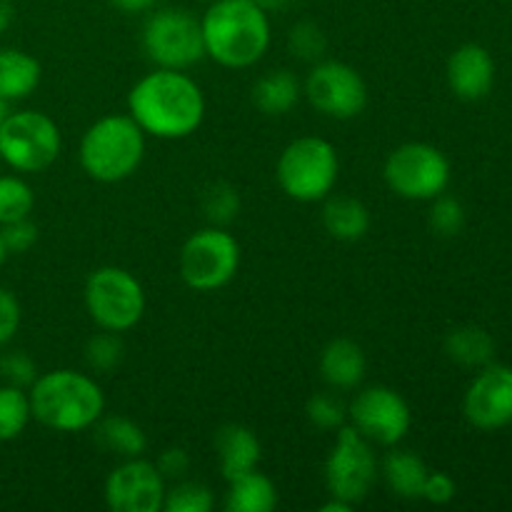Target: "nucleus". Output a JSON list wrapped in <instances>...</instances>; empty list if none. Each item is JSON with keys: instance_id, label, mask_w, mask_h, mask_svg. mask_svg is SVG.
I'll list each match as a JSON object with an SVG mask.
<instances>
[{"instance_id": "f257e3e1", "label": "nucleus", "mask_w": 512, "mask_h": 512, "mask_svg": "<svg viewBox=\"0 0 512 512\" xmlns=\"http://www.w3.org/2000/svg\"><path fill=\"white\" fill-rule=\"evenodd\" d=\"M205 93L185 70L155 68L128 93V115L158 140L190 138L205 120Z\"/></svg>"}, {"instance_id": "f03ea898", "label": "nucleus", "mask_w": 512, "mask_h": 512, "mask_svg": "<svg viewBox=\"0 0 512 512\" xmlns=\"http://www.w3.org/2000/svg\"><path fill=\"white\" fill-rule=\"evenodd\" d=\"M200 25L205 55L230 70L260 63L273 38L268 10L255 0H213Z\"/></svg>"}, {"instance_id": "7ed1b4c3", "label": "nucleus", "mask_w": 512, "mask_h": 512, "mask_svg": "<svg viewBox=\"0 0 512 512\" xmlns=\"http://www.w3.org/2000/svg\"><path fill=\"white\" fill-rule=\"evenodd\" d=\"M30 413L53 433L90 430L105 413L103 388L93 375L60 368L35 378L28 388Z\"/></svg>"}, {"instance_id": "20e7f679", "label": "nucleus", "mask_w": 512, "mask_h": 512, "mask_svg": "<svg viewBox=\"0 0 512 512\" xmlns=\"http://www.w3.org/2000/svg\"><path fill=\"white\" fill-rule=\"evenodd\" d=\"M145 138L128 113L103 115L80 140V168L95 183H123L138 173L145 158Z\"/></svg>"}, {"instance_id": "39448f33", "label": "nucleus", "mask_w": 512, "mask_h": 512, "mask_svg": "<svg viewBox=\"0 0 512 512\" xmlns=\"http://www.w3.org/2000/svg\"><path fill=\"white\" fill-rule=\"evenodd\" d=\"M340 158L330 140L303 135L285 145L275 178L280 190L295 203H320L338 185Z\"/></svg>"}, {"instance_id": "423d86ee", "label": "nucleus", "mask_w": 512, "mask_h": 512, "mask_svg": "<svg viewBox=\"0 0 512 512\" xmlns=\"http://www.w3.org/2000/svg\"><path fill=\"white\" fill-rule=\"evenodd\" d=\"M83 300L90 320L100 330L120 335L133 330L143 320L148 305L143 283L130 270L118 265L95 268L85 280Z\"/></svg>"}, {"instance_id": "0eeeda50", "label": "nucleus", "mask_w": 512, "mask_h": 512, "mask_svg": "<svg viewBox=\"0 0 512 512\" xmlns=\"http://www.w3.org/2000/svg\"><path fill=\"white\" fill-rule=\"evenodd\" d=\"M63 150V133L48 113L10 110L0 123V158L15 173H43Z\"/></svg>"}, {"instance_id": "6e6552de", "label": "nucleus", "mask_w": 512, "mask_h": 512, "mask_svg": "<svg viewBox=\"0 0 512 512\" xmlns=\"http://www.w3.org/2000/svg\"><path fill=\"white\" fill-rule=\"evenodd\" d=\"M183 283L195 293H215L233 283L240 270V243L220 225L195 230L178 255Z\"/></svg>"}, {"instance_id": "1a4fd4ad", "label": "nucleus", "mask_w": 512, "mask_h": 512, "mask_svg": "<svg viewBox=\"0 0 512 512\" xmlns=\"http://www.w3.org/2000/svg\"><path fill=\"white\" fill-rule=\"evenodd\" d=\"M143 50L155 68L170 70H188L208 58L200 18L183 8H160L148 15Z\"/></svg>"}, {"instance_id": "9d476101", "label": "nucleus", "mask_w": 512, "mask_h": 512, "mask_svg": "<svg viewBox=\"0 0 512 512\" xmlns=\"http://www.w3.org/2000/svg\"><path fill=\"white\" fill-rule=\"evenodd\" d=\"M383 180L398 198L433 200L450 185V160L430 143H403L385 158Z\"/></svg>"}, {"instance_id": "9b49d317", "label": "nucleus", "mask_w": 512, "mask_h": 512, "mask_svg": "<svg viewBox=\"0 0 512 512\" xmlns=\"http://www.w3.org/2000/svg\"><path fill=\"white\" fill-rule=\"evenodd\" d=\"M375 445L365 440L353 425L338 430L335 445L325 460V488L330 498H340L355 508L363 503L380 478Z\"/></svg>"}, {"instance_id": "f8f14e48", "label": "nucleus", "mask_w": 512, "mask_h": 512, "mask_svg": "<svg viewBox=\"0 0 512 512\" xmlns=\"http://www.w3.org/2000/svg\"><path fill=\"white\" fill-rule=\"evenodd\" d=\"M303 95L320 115L353 120L368 108V83L343 60H318L303 80Z\"/></svg>"}, {"instance_id": "ddd939ff", "label": "nucleus", "mask_w": 512, "mask_h": 512, "mask_svg": "<svg viewBox=\"0 0 512 512\" xmlns=\"http://www.w3.org/2000/svg\"><path fill=\"white\" fill-rule=\"evenodd\" d=\"M348 420L365 440L380 448L400 445L413 428L408 400L388 385H370L360 390L348 405Z\"/></svg>"}, {"instance_id": "4468645a", "label": "nucleus", "mask_w": 512, "mask_h": 512, "mask_svg": "<svg viewBox=\"0 0 512 512\" xmlns=\"http://www.w3.org/2000/svg\"><path fill=\"white\" fill-rule=\"evenodd\" d=\"M168 483L158 465L145 458L123 460L105 478L103 498L113 512H163Z\"/></svg>"}, {"instance_id": "2eb2a0df", "label": "nucleus", "mask_w": 512, "mask_h": 512, "mask_svg": "<svg viewBox=\"0 0 512 512\" xmlns=\"http://www.w3.org/2000/svg\"><path fill=\"white\" fill-rule=\"evenodd\" d=\"M468 423L478 430H500L512 423V368L485 365L463 400Z\"/></svg>"}, {"instance_id": "dca6fc26", "label": "nucleus", "mask_w": 512, "mask_h": 512, "mask_svg": "<svg viewBox=\"0 0 512 512\" xmlns=\"http://www.w3.org/2000/svg\"><path fill=\"white\" fill-rule=\"evenodd\" d=\"M445 75H448V85L455 93V98L468 100V103L483 100L493 90L495 83L493 55L488 53V48L478 43L460 45L450 55Z\"/></svg>"}, {"instance_id": "f3484780", "label": "nucleus", "mask_w": 512, "mask_h": 512, "mask_svg": "<svg viewBox=\"0 0 512 512\" xmlns=\"http://www.w3.org/2000/svg\"><path fill=\"white\" fill-rule=\"evenodd\" d=\"M215 453L223 478L233 480L258 468L263 460V445L248 425L228 423L215 435Z\"/></svg>"}, {"instance_id": "a211bd4d", "label": "nucleus", "mask_w": 512, "mask_h": 512, "mask_svg": "<svg viewBox=\"0 0 512 512\" xmlns=\"http://www.w3.org/2000/svg\"><path fill=\"white\" fill-rule=\"evenodd\" d=\"M368 373L365 350L350 338H335L320 353V375L330 390H355Z\"/></svg>"}, {"instance_id": "6ab92c4d", "label": "nucleus", "mask_w": 512, "mask_h": 512, "mask_svg": "<svg viewBox=\"0 0 512 512\" xmlns=\"http://www.w3.org/2000/svg\"><path fill=\"white\" fill-rule=\"evenodd\" d=\"M250 98H253V105L260 113L270 115V118H280V115H288L300 103L303 83L288 68L268 70V73L255 80Z\"/></svg>"}, {"instance_id": "aec40b11", "label": "nucleus", "mask_w": 512, "mask_h": 512, "mask_svg": "<svg viewBox=\"0 0 512 512\" xmlns=\"http://www.w3.org/2000/svg\"><path fill=\"white\" fill-rule=\"evenodd\" d=\"M428 473V465L418 453L400 450L398 445L385 455L383 465H380V478L385 480L390 493L400 500H423Z\"/></svg>"}, {"instance_id": "412c9836", "label": "nucleus", "mask_w": 512, "mask_h": 512, "mask_svg": "<svg viewBox=\"0 0 512 512\" xmlns=\"http://www.w3.org/2000/svg\"><path fill=\"white\" fill-rule=\"evenodd\" d=\"M323 228L340 243H358L370 230L368 205L353 195L330 193L323 205Z\"/></svg>"}, {"instance_id": "4be33fe9", "label": "nucleus", "mask_w": 512, "mask_h": 512, "mask_svg": "<svg viewBox=\"0 0 512 512\" xmlns=\"http://www.w3.org/2000/svg\"><path fill=\"white\" fill-rule=\"evenodd\" d=\"M223 508L228 512H270L278 508V488L258 468L228 480Z\"/></svg>"}, {"instance_id": "5701e85b", "label": "nucleus", "mask_w": 512, "mask_h": 512, "mask_svg": "<svg viewBox=\"0 0 512 512\" xmlns=\"http://www.w3.org/2000/svg\"><path fill=\"white\" fill-rule=\"evenodd\" d=\"M95 443L118 458H143L148 450V435L140 428L135 420L125 418V415H100L98 423L93 425Z\"/></svg>"}, {"instance_id": "b1692460", "label": "nucleus", "mask_w": 512, "mask_h": 512, "mask_svg": "<svg viewBox=\"0 0 512 512\" xmlns=\"http://www.w3.org/2000/svg\"><path fill=\"white\" fill-rule=\"evenodd\" d=\"M43 68L30 53L18 48H0V98L23 100L35 93Z\"/></svg>"}, {"instance_id": "393cba45", "label": "nucleus", "mask_w": 512, "mask_h": 512, "mask_svg": "<svg viewBox=\"0 0 512 512\" xmlns=\"http://www.w3.org/2000/svg\"><path fill=\"white\" fill-rule=\"evenodd\" d=\"M445 353L463 368H485L493 360L495 343L488 330L478 325H460L445 338Z\"/></svg>"}, {"instance_id": "a878e982", "label": "nucleus", "mask_w": 512, "mask_h": 512, "mask_svg": "<svg viewBox=\"0 0 512 512\" xmlns=\"http://www.w3.org/2000/svg\"><path fill=\"white\" fill-rule=\"evenodd\" d=\"M30 420L33 413H30L28 390L8 383L0 385V443L20 438Z\"/></svg>"}, {"instance_id": "bb28decb", "label": "nucleus", "mask_w": 512, "mask_h": 512, "mask_svg": "<svg viewBox=\"0 0 512 512\" xmlns=\"http://www.w3.org/2000/svg\"><path fill=\"white\" fill-rule=\"evenodd\" d=\"M215 505V493L200 480H175L168 485L163 500V512H210Z\"/></svg>"}, {"instance_id": "cd10ccee", "label": "nucleus", "mask_w": 512, "mask_h": 512, "mask_svg": "<svg viewBox=\"0 0 512 512\" xmlns=\"http://www.w3.org/2000/svg\"><path fill=\"white\" fill-rule=\"evenodd\" d=\"M200 208H203L205 218L210 225H225L233 223L240 215V193L235 185L218 180V183H210L203 190V198H200Z\"/></svg>"}, {"instance_id": "c85d7f7f", "label": "nucleus", "mask_w": 512, "mask_h": 512, "mask_svg": "<svg viewBox=\"0 0 512 512\" xmlns=\"http://www.w3.org/2000/svg\"><path fill=\"white\" fill-rule=\"evenodd\" d=\"M33 208V188L18 175H0V225L30 218Z\"/></svg>"}, {"instance_id": "c756f323", "label": "nucleus", "mask_w": 512, "mask_h": 512, "mask_svg": "<svg viewBox=\"0 0 512 512\" xmlns=\"http://www.w3.org/2000/svg\"><path fill=\"white\" fill-rule=\"evenodd\" d=\"M85 365L93 373H113L125 358V345L120 333H110V330H100L93 338H88L83 350Z\"/></svg>"}, {"instance_id": "7c9ffc66", "label": "nucleus", "mask_w": 512, "mask_h": 512, "mask_svg": "<svg viewBox=\"0 0 512 512\" xmlns=\"http://www.w3.org/2000/svg\"><path fill=\"white\" fill-rule=\"evenodd\" d=\"M305 418L318 430H340L348 425V405L335 393H315L305 403Z\"/></svg>"}, {"instance_id": "2f4dec72", "label": "nucleus", "mask_w": 512, "mask_h": 512, "mask_svg": "<svg viewBox=\"0 0 512 512\" xmlns=\"http://www.w3.org/2000/svg\"><path fill=\"white\" fill-rule=\"evenodd\" d=\"M288 48L290 53L305 63H318L323 60L325 50H328V38H325L323 28L313 20H300L290 28L288 33Z\"/></svg>"}, {"instance_id": "473e14b6", "label": "nucleus", "mask_w": 512, "mask_h": 512, "mask_svg": "<svg viewBox=\"0 0 512 512\" xmlns=\"http://www.w3.org/2000/svg\"><path fill=\"white\" fill-rule=\"evenodd\" d=\"M428 225L440 238H455L465 225L463 205L455 198H450V195H438V198H433V205H430Z\"/></svg>"}, {"instance_id": "72a5a7b5", "label": "nucleus", "mask_w": 512, "mask_h": 512, "mask_svg": "<svg viewBox=\"0 0 512 512\" xmlns=\"http://www.w3.org/2000/svg\"><path fill=\"white\" fill-rule=\"evenodd\" d=\"M0 378L8 385L28 390L38 378V365L23 350H10V353L0 355Z\"/></svg>"}, {"instance_id": "f704fd0d", "label": "nucleus", "mask_w": 512, "mask_h": 512, "mask_svg": "<svg viewBox=\"0 0 512 512\" xmlns=\"http://www.w3.org/2000/svg\"><path fill=\"white\" fill-rule=\"evenodd\" d=\"M0 233H3V243H5V250H8V255H23L38 243V225H35L30 218L0 225Z\"/></svg>"}, {"instance_id": "c9c22d12", "label": "nucleus", "mask_w": 512, "mask_h": 512, "mask_svg": "<svg viewBox=\"0 0 512 512\" xmlns=\"http://www.w3.org/2000/svg\"><path fill=\"white\" fill-rule=\"evenodd\" d=\"M23 320V310H20L18 298L10 290L0 288V350L15 338Z\"/></svg>"}, {"instance_id": "e433bc0d", "label": "nucleus", "mask_w": 512, "mask_h": 512, "mask_svg": "<svg viewBox=\"0 0 512 512\" xmlns=\"http://www.w3.org/2000/svg\"><path fill=\"white\" fill-rule=\"evenodd\" d=\"M155 465H158L165 483H175V480L188 478L193 460H190L188 450L185 448H165L163 453L158 455V460H155Z\"/></svg>"}, {"instance_id": "4c0bfd02", "label": "nucleus", "mask_w": 512, "mask_h": 512, "mask_svg": "<svg viewBox=\"0 0 512 512\" xmlns=\"http://www.w3.org/2000/svg\"><path fill=\"white\" fill-rule=\"evenodd\" d=\"M455 493H458V485L448 473H428L423 500H428L430 505H448L455 498Z\"/></svg>"}, {"instance_id": "58836bf2", "label": "nucleus", "mask_w": 512, "mask_h": 512, "mask_svg": "<svg viewBox=\"0 0 512 512\" xmlns=\"http://www.w3.org/2000/svg\"><path fill=\"white\" fill-rule=\"evenodd\" d=\"M155 3H158V0H110V5L125 15L148 13V10L155 8Z\"/></svg>"}, {"instance_id": "ea45409f", "label": "nucleus", "mask_w": 512, "mask_h": 512, "mask_svg": "<svg viewBox=\"0 0 512 512\" xmlns=\"http://www.w3.org/2000/svg\"><path fill=\"white\" fill-rule=\"evenodd\" d=\"M13 20H15L13 0H0V35L13 25Z\"/></svg>"}, {"instance_id": "a19ab883", "label": "nucleus", "mask_w": 512, "mask_h": 512, "mask_svg": "<svg viewBox=\"0 0 512 512\" xmlns=\"http://www.w3.org/2000/svg\"><path fill=\"white\" fill-rule=\"evenodd\" d=\"M350 510H353V505L345 503V500L340 498H330L328 503L320 505V512H350Z\"/></svg>"}, {"instance_id": "79ce46f5", "label": "nucleus", "mask_w": 512, "mask_h": 512, "mask_svg": "<svg viewBox=\"0 0 512 512\" xmlns=\"http://www.w3.org/2000/svg\"><path fill=\"white\" fill-rule=\"evenodd\" d=\"M255 3H260V5H263V8L265 10H278V8H283V5L285 3H288V0H255Z\"/></svg>"}, {"instance_id": "37998d69", "label": "nucleus", "mask_w": 512, "mask_h": 512, "mask_svg": "<svg viewBox=\"0 0 512 512\" xmlns=\"http://www.w3.org/2000/svg\"><path fill=\"white\" fill-rule=\"evenodd\" d=\"M8 115H10V100L0 98V123H3V120L8 118Z\"/></svg>"}, {"instance_id": "c03bdc74", "label": "nucleus", "mask_w": 512, "mask_h": 512, "mask_svg": "<svg viewBox=\"0 0 512 512\" xmlns=\"http://www.w3.org/2000/svg\"><path fill=\"white\" fill-rule=\"evenodd\" d=\"M5 258H8V250H5V243H3V233H0V268H3Z\"/></svg>"}, {"instance_id": "a18cd8bd", "label": "nucleus", "mask_w": 512, "mask_h": 512, "mask_svg": "<svg viewBox=\"0 0 512 512\" xmlns=\"http://www.w3.org/2000/svg\"><path fill=\"white\" fill-rule=\"evenodd\" d=\"M198 3H213V0H198Z\"/></svg>"}]
</instances>
